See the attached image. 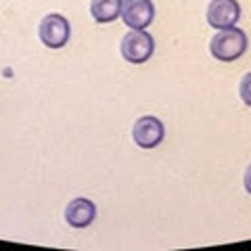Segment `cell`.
<instances>
[{"label": "cell", "instance_id": "cell-7", "mask_svg": "<svg viewBox=\"0 0 251 251\" xmlns=\"http://www.w3.org/2000/svg\"><path fill=\"white\" fill-rule=\"evenodd\" d=\"M94 218H97V205L86 197L69 201V205L65 207V222L74 228H86L94 222Z\"/></svg>", "mask_w": 251, "mask_h": 251}, {"label": "cell", "instance_id": "cell-8", "mask_svg": "<svg viewBox=\"0 0 251 251\" xmlns=\"http://www.w3.org/2000/svg\"><path fill=\"white\" fill-rule=\"evenodd\" d=\"M124 0H92L90 15L97 23H113L122 17Z\"/></svg>", "mask_w": 251, "mask_h": 251}, {"label": "cell", "instance_id": "cell-6", "mask_svg": "<svg viewBox=\"0 0 251 251\" xmlns=\"http://www.w3.org/2000/svg\"><path fill=\"white\" fill-rule=\"evenodd\" d=\"M122 19L130 29H147L155 19V4L151 0H124Z\"/></svg>", "mask_w": 251, "mask_h": 251}, {"label": "cell", "instance_id": "cell-1", "mask_svg": "<svg viewBox=\"0 0 251 251\" xmlns=\"http://www.w3.org/2000/svg\"><path fill=\"white\" fill-rule=\"evenodd\" d=\"M211 57L222 61V63H232L241 59L247 50V34L241 27L232 25L228 29H218V34L211 38L209 42Z\"/></svg>", "mask_w": 251, "mask_h": 251}, {"label": "cell", "instance_id": "cell-2", "mask_svg": "<svg viewBox=\"0 0 251 251\" xmlns=\"http://www.w3.org/2000/svg\"><path fill=\"white\" fill-rule=\"evenodd\" d=\"M155 52V40L147 29H132L122 40V57L132 65H143Z\"/></svg>", "mask_w": 251, "mask_h": 251}, {"label": "cell", "instance_id": "cell-10", "mask_svg": "<svg viewBox=\"0 0 251 251\" xmlns=\"http://www.w3.org/2000/svg\"><path fill=\"white\" fill-rule=\"evenodd\" d=\"M243 184H245V191L251 195V166L247 168V172H245V178H243Z\"/></svg>", "mask_w": 251, "mask_h": 251}, {"label": "cell", "instance_id": "cell-9", "mask_svg": "<svg viewBox=\"0 0 251 251\" xmlns=\"http://www.w3.org/2000/svg\"><path fill=\"white\" fill-rule=\"evenodd\" d=\"M239 94H241L243 103H245L247 107H251V72L247 75H243L241 86H239Z\"/></svg>", "mask_w": 251, "mask_h": 251}, {"label": "cell", "instance_id": "cell-3", "mask_svg": "<svg viewBox=\"0 0 251 251\" xmlns=\"http://www.w3.org/2000/svg\"><path fill=\"white\" fill-rule=\"evenodd\" d=\"M38 34H40V40L46 49H63L72 38V25L63 15L50 13L42 19Z\"/></svg>", "mask_w": 251, "mask_h": 251}, {"label": "cell", "instance_id": "cell-5", "mask_svg": "<svg viewBox=\"0 0 251 251\" xmlns=\"http://www.w3.org/2000/svg\"><path fill=\"white\" fill-rule=\"evenodd\" d=\"M241 19V4L237 0H211L207 9V23L214 29H228Z\"/></svg>", "mask_w": 251, "mask_h": 251}, {"label": "cell", "instance_id": "cell-4", "mask_svg": "<svg viewBox=\"0 0 251 251\" xmlns=\"http://www.w3.org/2000/svg\"><path fill=\"white\" fill-rule=\"evenodd\" d=\"M163 136H166V126L155 115L138 117L134 122V128H132V138L140 149L159 147L163 143Z\"/></svg>", "mask_w": 251, "mask_h": 251}]
</instances>
